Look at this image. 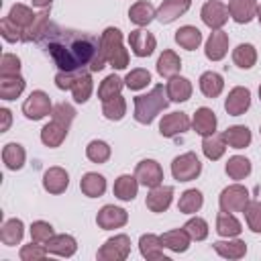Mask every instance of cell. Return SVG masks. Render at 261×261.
<instances>
[{
    "label": "cell",
    "mask_w": 261,
    "mask_h": 261,
    "mask_svg": "<svg viewBox=\"0 0 261 261\" xmlns=\"http://www.w3.org/2000/svg\"><path fill=\"white\" fill-rule=\"evenodd\" d=\"M47 49L59 67V71H100L106 65V59L100 51V41L84 33L61 31L47 43Z\"/></svg>",
    "instance_id": "1"
},
{
    "label": "cell",
    "mask_w": 261,
    "mask_h": 261,
    "mask_svg": "<svg viewBox=\"0 0 261 261\" xmlns=\"http://www.w3.org/2000/svg\"><path fill=\"white\" fill-rule=\"evenodd\" d=\"M167 92L161 84H157L149 94L135 96V120L141 124H151L159 112L167 108Z\"/></svg>",
    "instance_id": "2"
},
{
    "label": "cell",
    "mask_w": 261,
    "mask_h": 261,
    "mask_svg": "<svg viewBox=\"0 0 261 261\" xmlns=\"http://www.w3.org/2000/svg\"><path fill=\"white\" fill-rule=\"evenodd\" d=\"M100 51L108 65L114 69H124L128 65V51L122 47V33L116 27L104 29L100 37Z\"/></svg>",
    "instance_id": "3"
},
{
    "label": "cell",
    "mask_w": 261,
    "mask_h": 261,
    "mask_svg": "<svg viewBox=\"0 0 261 261\" xmlns=\"http://www.w3.org/2000/svg\"><path fill=\"white\" fill-rule=\"evenodd\" d=\"M200 171H202V163L198 155L192 151L181 153L171 161V175L177 181H192L200 175Z\"/></svg>",
    "instance_id": "4"
},
{
    "label": "cell",
    "mask_w": 261,
    "mask_h": 261,
    "mask_svg": "<svg viewBox=\"0 0 261 261\" xmlns=\"http://www.w3.org/2000/svg\"><path fill=\"white\" fill-rule=\"evenodd\" d=\"M130 255V239L126 234L110 237L96 253L98 261H124Z\"/></svg>",
    "instance_id": "5"
},
{
    "label": "cell",
    "mask_w": 261,
    "mask_h": 261,
    "mask_svg": "<svg viewBox=\"0 0 261 261\" xmlns=\"http://www.w3.org/2000/svg\"><path fill=\"white\" fill-rule=\"evenodd\" d=\"M249 202V190L241 184H232L220 192L218 204L222 212H243Z\"/></svg>",
    "instance_id": "6"
},
{
    "label": "cell",
    "mask_w": 261,
    "mask_h": 261,
    "mask_svg": "<svg viewBox=\"0 0 261 261\" xmlns=\"http://www.w3.org/2000/svg\"><path fill=\"white\" fill-rule=\"evenodd\" d=\"M53 106H51V100L49 96L43 92V90H35L29 94V98L24 100L22 104V114L29 118V120H41L45 118L47 114H51Z\"/></svg>",
    "instance_id": "7"
},
{
    "label": "cell",
    "mask_w": 261,
    "mask_h": 261,
    "mask_svg": "<svg viewBox=\"0 0 261 261\" xmlns=\"http://www.w3.org/2000/svg\"><path fill=\"white\" fill-rule=\"evenodd\" d=\"M200 16H202V22L208 29L220 31L228 20V6H224L218 0H208V2H204L202 10H200Z\"/></svg>",
    "instance_id": "8"
},
{
    "label": "cell",
    "mask_w": 261,
    "mask_h": 261,
    "mask_svg": "<svg viewBox=\"0 0 261 261\" xmlns=\"http://www.w3.org/2000/svg\"><path fill=\"white\" fill-rule=\"evenodd\" d=\"M135 177L139 179L141 186H145V188L151 190V188L161 186V181H163V169H161V165L155 159H143L135 167Z\"/></svg>",
    "instance_id": "9"
},
{
    "label": "cell",
    "mask_w": 261,
    "mask_h": 261,
    "mask_svg": "<svg viewBox=\"0 0 261 261\" xmlns=\"http://www.w3.org/2000/svg\"><path fill=\"white\" fill-rule=\"evenodd\" d=\"M128 222V212L124 208H118L114 204H106L98 210L96 216V224L102 230H112V228H120Z\"/></svg>",
    "instance_id": "10"
},
{
    "label": "cell",
    "mask_w": 261,
    "mask_h": 261,
    "mask_svg": "<svg viewBox=\"0 0 261 261\" xmlns=\"http://www.w3.org/2000/svg\"><path fill=\"white\" fill-rule=\"evenodd\" d=\"M190 126H192V120L188 118L186 112H169L161 118L159 133H161V137L171 139V137H177V135L186 133Z\"/></svg>",
    "instance_id": "11"
},
{
    "label": "cell",
    "mask_w": 261,
    "mask_h": 261,
    "mask_svg": "<svg viewBox=\"0 0 261 261\" xmlns=\"http://www.w3.org/2000/svg\"><path fill=\"white\" fill-rule=\"evenodd\" d=\"M251 106V92L249 88H243V86H237L228 92L226 100H224V110L226 114L230 116H241L249 110Z\"/></svg>",
    "instance_id": "12"
},
{
    "label": "cell",
    "mask_w": 261,
    "mask_h": 261,
    "mask_svg": "<svg viewBox=\"0 0 261 261\" xmlns=\"http://www.w3.org/2000/svg\"><path fill=\"white\" fill-rule=\"evenodd\" d=\"M128 45H130V49H133V53H135L137 57H149V55L155 51L157 41H155V37H153L149 31L137 29V31H130V35H128Z\"/></svg>",
    "instance_id": "13"
},
{
    "label": "cell",
    "mask_w": 261,
    "mask_h": 261,
    "mask_svg": "<svg viewBox=\"0 0 261 261\" xmlns=\"http://www.w3.org/2000/svg\"><path fill=\"white\" fill-rule=\"evenodd\" d=\"M257 0H228V14L234 22L247 24L257 16Z\"/></svg>",
    "instance_id": "14"
},
{
    "label": "cell",
    "mask_w": 261,
    "mask_h": 261,
    "mask_svg": "<svg viewBox=\"0 0 261 261\" xmlns=\"http://www.w3.org/2000/svg\"><path fill=\"white\" fill-rule=\"evenodd\" d=\"M192 6V0H163L161 6L157 8V20L163 24L173 22L175 18H179L181 14L188 12V8Z\"/></svg>",
    "instance_id": "15"
},
{
    "label": "cell",
    "mask_w": 261,
    "mask_h": 261,
    "mask_svg": "<svg viewBox=\"0 0 261 261\" xmlns=\"http://www.w3.org/2000/svg\"><path fill=\"white\" fill-rule=\"evenodd\" d=\"M37 16H39V14H35V12H33L29 6H24V4H14V6L10 8V12H8V18L22 31L24 43H29V31H31V27L35 24Z\"/></svg>",
    "instance_id": "16"
},
{
    "label": "cell",
    "mask_w": 261,
    "mask_h": 261,
    "mask_svg": "<svg viewBox=\"0 0 261 261\" xmlns=\"http://www.w3.org/2000/svg\"><path fill=\"white\" fill-rule=\"evenodd\" d=\"M171 200H173V188L171 186H157V188H151L145 204L151 212H165L169 208Z\"/></svg>",
    "instance_id": "17"
},
{
    "label": "cell",
    "mask_w": 261,
    "mask_h": 261,
    "mask_svg": "<svg viewBox=\"0 0 261 261\" xmlns=\"http://www.w3.org/2000/svg\"><path fill=\"white\" fill-rule=\"evenodd\" d=\"M69 186V175L63 167H49L43 175V188L49 194H63Z\"/></svg>",
    "instance_id": "18"
},
{
    "label": "cell",
    "mask_w": 261,
    "mask_h": 261,
    "mask_svg": "<svg viewBox=\"0 0 261 261\" xmlns=\"http://www.w3.org/2000/svg\"><path fill=\"white\" fill-rule=\"evenodd\" d=\"M228 51V35L224 31H212L208 41H206V47H204V53L210 61H220Z\"/></svg>",
    "instance_id": "19"
},
{
    "label": "cell",
    "mask_w": 261,
    "mask_h": 261,
    "mask_svg": "<svg viewBox=\"0 0 261 261\" xmlns=\"http://www.w3.org/2000/svg\"><path fill=\"white\" fill-rule=\"evenodd\" d=\"M192 82L184 75H173L169 77L167 86H165V92H167V98L171 102H186L192 98Z\"/></svg>",
    "instance_id": "20"
},
{
    "label": "cell",
    "mask_w": 261,
    "mask_h": 261,
    "mask_svg": "<svg viewBox=\"0 0 261 261\" xmlns=\"http://www.w3.org/2000/svg\"><path fill=\"white\" fill-rule=\"evenodd\" d=\"M139 251L141 255L147 259V261H167L165 255H163V243H161V237L153 234V232H147L139 239Z\"/></svg>",
    "instance_id": "21"
},
{
    "label": "cell",
    "mask_w": 261,
    "mask_h": 261,
    "mask_svg": "<svg viewBox=\"0 0 261 261\" xmlns=\"http://www.w3.org/2000/svg\"><path fill=\"white\" fill-rule=\"evenodd\" d=\"M47 251L51 255H59V257H71L77 251V241L71 234H53L47 243H45Z\"/></svg>",
    "instance_id": "22"
},
{
    "label": "cell",
    "mask_w": 261,
    "mask_h": 261,
    "mask_svg": "<svg viewBox=\"0 0 261 261\" xmlns=\"http://www.w3.org/2000/svg\"><path fill=\"white\" fill-rule=\"evenodd\" d=\"M216 124H218L216 114H214L210 108H206V106L198 108L196 114H194V118H192V126H194V130H196L198 135H202V137L214 135Z\"/></svg>",
    "instance_id": "23"
},
{
    "label": "cell",
    "mask_w": 261,
    "mask_h": 261,
    "mask_svg": "<svg viewBox=\"0 0 261 261\" xmlns=\"http://www.w3.org/2000/svg\"><path fill=\"white\" fill-rule=\"evenodd\" d=\"M112 192H114V196H116L118 200L130 202V200H135V196H137V192H139V179H137L135 175H128V173L118 175L116 181H114Z\"/></svg>",
    "instance_id": "24"
},
{
    "label": "cell",
    "mask_w": 261,
    "mask_h": 261,
    "mask_svg": "<svg viewBox=\"0 0 261 261\" xmlns=\"http://www.w3.org/2000/svg\"><path fill=\"white\" fill-rule=\"evenodd\" d=\"M155 16H157V10H155L153 4L147 2V0H139V2H135V4L128 8V18H130V22H135L137 27H147Z\"/></svg>",
    "instance_id": "25"
},
{
    "label": "cell",
    "mask_w": 261,
    "mask_h": 261,
    "mask_svg": "<svg viewBox=\"0 0 261 261\" xmlns=\"http://www.w3.org/2000/svg\"><path fill=\"white\" fill-rule=\"evenodd\" d=\"M80 190L88 198H100L106 192V179H104V175H100L96 171H88L80 179Z\"/></svg>",
    "instance_id": "26"
},
{
    "label": "cell",
    "mask_w": 261,
    "mask_h": 261,
    "mask_svg": "<svg viewBox=\"0 0 261 261\" xmlns=\"http://www.w3.org/2000/svg\"><path fill=\"white\" fill-rule=\"evenodd\" d=\"M179 69H181L179 55L171 49H165L157 59V73L163 75V77H173V75L179 73Z\"/></svg>",
    "instance_id": "27"
},
{
    "label": "cell",
    "mask_w": 261,
    "mask_h": 261,
    "mask_svg": "<svg viewBox=\"0 0 261 261\" xmlns=\"http://www.w3.org/2000/svg\"><path fill=\"white\" fill-rule=\"evenodd\" d=\"M224 143L232 149H245L251 145V130L245 126V124H234V126H228L224 133Z\"/></svg>",
    "instance_id": "28"
},
{
    "label": "cell",
    "mask_w": 261,
    "mask_h": 261,
    "mask_svg": "<svg viewBox=\"0 0 261 261\" xmlns=\"http://www.w3.org/2000/svg\"><path fill=\"white\" fill-rule=\"evenodd\" d=\"M22 234H24V224L22 220L18 218H8L2 228H0V241L6 245V247H14L22 241Z\"/></svg>",
    "instance_id": "29"
},
{
    "label": "cell",
    "mask_w": 261,
    "mask_h": 261,
    "mask_svg": "<svg viewBox=\"0 0 261 261\" xmlns=\"http://www.w3.org/2000/svg\"><path fill=\"white\" fill-rule=\"evenodd\" d=\"M190 241H192V239H190V234L186 232V228H175V230H167V232L161 234L163 247H167V249L173 251V253H184V251H188Z\"/></svg>",
    "instance_id": "30"
},
{
    "label": "cell",
    "mask_w": 261,
    "mask_h": 261,
    "mask_svg": "<svg viewBox=\"0 0 261 261\" xmlns=\"http://www.w3.org/2000/svg\"><path fill=\"white\" fill-rule=\"evenodd\" d=\"M92 90H94V84H92V75L90 71H77L75 80H73V86H71V94H73V100L77 104H84L88 102V98L92 96Z\"/></svg>",
    "instance_id": "31"
},
{
    "label": "cell",
    "mask_w": 261,
    "mask_h": 261,
    "mask_svg": "<svg viewBox=\"0 0 261 261\" xmlns=\"http://www.w3.org/2000/svg\"><path fill=\"white\" fill-rule=\"evenodd\" d=\"M175 43L181 47V49H188V51H194L200 47L202 43V33L200 29L192 27V24H186V27H179L175 31Z\"/></svg>",
    "instance_id": "32"
},
{
    "label": "cell",
    "mask_w": 261,
    "mask_h": 261,
    "mask_svg": "<svg viewBox=\"0 0 261 261\" xmlns=\"http://www.w3.org/2000/svg\"><path fill=\"white\" fill-rule=\"evenodd\" d=\"M200 92L206 96V98H216L220 96V92L224 90V80L220 73L216 71H204L200 75Z\"/></svg>",
    "instance_id": "33"
},
{
    "label": "cell",
    "mask_w": 261,
    "mask_h": 261,
    "mask_svg": "<svg viewBox=\"0 0 261 261\" xmlns=\"http://www.w3.org/2000/svg\"><path fill=\"white\" fill-rule=\"evenodd\" d=\"M212 247L224 259H243L247 255V245H245V241H239V239H234V241H230V239L228 241H216Z\"/></svg>",
    "instance_id": "34"
},
{
    "label": "cell",
    "mask_w": 261,
    "mask_h": 261,
    "mask_svg": "<svg viewBox=\"0 0 261 261\" xmlns=\"http://www.w3.org/2000/svg\"><path fill=\"white\" fill-rule=\"evenodd\" d=\"M67 130H69L67 126H63V124L51 120L49 124H45V126L41 128V141H43V145H47V147H59V145L65 141Z\"/></svg>",
    "instance_id": "35"
},
{
    "label": "cell",
    "mask_w": 261,
    "mask_h": 261,
    "mask_svg": "<svg viewBox=\"0 0 261 261\" xmlns=\"http://www.w3.org/2000/svg\"><path fill=\"white\" fill-rule=\"evenodd\" d=\"M24 159H27V153H24V147L18 145V143H6L4 149H2V161L8 169L16 171L24 165Z\"/></svg>",
    "instance_id": "36"
},
{
    "label": "cell",
    "mask_w": 261,
    "mask_h": 261,
    "mask_svg": "<svg viewBox=\"0 0 261 261\" xmlns=\"http://www.w3.org/2000/svg\"><path fill=\"white\" fill-rule=\"evenodd\" d=\"M241 230H243V226H241V222L234 218V214L220 210V214L216 216V232H218L220 237L232 239V237H239Z\"/></svg>",
    "instance_id": "37"
},
{
    "label": "cell",
    "mask_w": 261,
    "mask_h": 261,
    "mask_svg": "<svg viewBox=\"0 0 261 261\" xmlns=\"http://www.w3.org/2000/svg\"><path fill=\"white\" fill-rule=\"evenodd\" d=\"M232 61L241 69H251L257 63V49L251 43H241L232 49Z\"/></svg>",
    "instance_id": "38"
},
{
    "label": "cell",
    "mask_w": 261,
    "mask_h": 261,
    "mask_svg": "<svg viewBox=\"0 0 261 261\" xmlns=\"http://www.w3.org/2000/svg\"><path fill=\"white\" fill-rule=\"evenodd\" d=\"M24 80L18 75H0V98L2 100H14L22 94Z\"/></svg>",
    "instance_id": "39"
},
{
    "label": "cell",
    "mask_w": 261,
    "mask_h": 261,
    "mask_svg": "<svg viewBox=\"0 0 261 261\" xmlns=\"http://www.w3.org/2000/svg\"><path fill=\"white\" fill-rule=\"evenodd\" d=\"M224 171H226V175L230 179L241 181L251 173V161L247 157H243V155H232V157H228V161L224 165Z\"/></svg>",
    "instance_id": "40"
},
{
    "label": "cell",
    "mask_w": 261,
    "mask_h": 261,
    "mask_svg": "<svg viewBox=\"0 0 261 261\" xmlns=\"http://www.w3.org/2000/svg\"><path fill=\"white\" fill-rule=\"evenodd\" d=\"M226 151V143H224V137L222 135H208L204 137L202 141V153L206 155V159L210 161H218Z\"/></svg>",
    "instance_id": "41"
},
{
    "label": "cell",
    "mask_w": 261,
    "mask_h": 261,
    "mask_svg": "<svg viewBox=\"0 0 261 261\" xmlns=\"http://www.w3.org/2000/svg\"><path fill=\"white\" fill-rule=\"evenodd\" d=\"M202 204H204L202 192L192 188V190H186V192L179 196L177 210H179L181 214H194V212H198V210L202 208Z\"/></svg>",
    "instance_id": "42"
},
{
    "label": "cell",
    "mask_w": 261,
    "mask_h": 261,
    "mask_svg": "<svg viewBox=\"0 0 261 261\" xmlns=\"http://www.w3.org/2000/svg\"><path fill=\"white\" fill-rule=\"evenodd\" d=\"M122 86H124V82H122L116 73H110V75H106V77L100 82V86H98V98H100L102 102H104V100H110V98H114V96L120 94Z\"/></svg>",
    "instance_id": "43"
},
{
    "label": "cell",
    "mask_w": 261,
    "mask_h": 261,
    "mask_svg": "<svg viewBox=\"0 0 261 261\" xmlns=\"http://www.w3.org/2000/svg\"><path fill=\"white\" fill-rule=\"evenodd\" d=\"M102 114L108 120H120L126 114V100L120 94L110 98V100H104L102 102Z\"/></svg>",
    "instance_id": "44"
},
{
    "label": "cell",
    "mask_w": 261,
    "mask_h": 261,
    "mask_svg": "<svg viewBox=\"0 0 261 261\" xmlns=\"http://www.w3.org/2000/svg\"><path fill=\"white\" fill-rule=\"evenodd\" d=\"M110 153H112L110 151V145L104 143V141H98V139L90 141L88 147H86V157L92 163H106L110 159Z\"/></svg>",
    "instance_id": "45"
},
{
    "label": "cell",
    "mask_w": 261,
    "mask_h": 261,
    "mask_svg": "<svg viewBox=\"0 0 261 261\" xmlns=\"http://www.w3.org/2000/svg\"><path fill=\"white\" fill-rule=\"evenodd\" d=\"M245 220H247V226L253 230V232H261V202L259 200H249L245 210Z\"/></svg>",
    "instance_id": "46"
},
{
    "label": "cell",
    "mask_w": 261,
    "mask_h": 261,
    "mask_svg": "<svg viewBox=\"0 0 261 261\" xmlns=\"http://www.w3.org/2000/svg\"><path fill=\"white\" fill-rule=\"evenodd\" d=\"M151 84V73L143 67H137V69H130L124 77V86L130 88V90H143Z\"/></svg>",
    "instance_id": "47"
},
{
    "label": "cell",
    "mask_w": 261,
    "mask_h": 261,
    "mask_svg": "<svg viewBox=\"0 0 261 261\" xmlns=\"http://www.w3.org/2000/svg\"><path fill=\"white\" fill-rule=\"evenodd\" d=\"M184 228H186V232L190 234L192 241H204V239L208 237V222H206L204 218H200V216L190 218V220L184 224Z\"/></svg>",
    "instance_id": "48"
},
{
    "label": "cell",
    "mask_w": 261,
    "mask_h": 261,
    "mask_svg": "<svg viewBox=\"0 0 261 261\" xmlns=\"http://www.w3.org/2000/svg\"><path fill=\"white\" fill-rule=\"evenodd\" d=\"M51 118H53L55 122H59V124H63V126L69 128L71 120L75 118V110H73L71 104H67V102H59V104L53 106V110H51Z\"/></svg>",
    "instance_id": "49"
},
{
    "label": "cell",
    "mask_w": 261,
    "mask_h": 261,
    "mask_svg": "<svg viewBox=\"0 0 261 261\" xmlns=\"http://www.w3.org/2000/svg\"><path fill=\"white\" fill-rule=\"evenodd\" d=\"M47 247L43 245V243H35V241H31V245H24L22 249H20V253H18V257L22 259V261H41V259H45L47 257Z\"/></svg>",
    "instance_id": "50"
},
{
    "label": "cell",
    "mask_w": 261,
    "mask_h": 261,
    "mask_svg": "<svg viewBox=\"0 0 261 261\" xmlns=\"http://www.w3.org/2000/svg\"><path fill=\"white\" fill-rule=\"evenodd\" d=\"M0 35H2L4 41H8V43H24L22 31H20L8 16H4V18L0 20Z\"/></svg>",
    "instance_id": "51"
},
{
    "label": "cell",
    "mask_w": 261,
    "mask_h": 261,
    "mask_svg": "<svg viewBox=\"0 0 261 261\" xmlns=\"http://www.w3.org/2000/svg\"><path fill=\"white\" fill-rule=\"evenodd\" d=\"M53 234H55L53 226L49 222H45V220H35L31 224V241H35V243H43L45 245Z\"/></svg>",
    "instance_id": "52"
},
{
    "label": "cell",
    "mask_w": 261,
    "mask_h": 261,
    "mask_svg": "<svg viewBox=\"0 0 261 261\" xmlns=\"http://www.w3.org/2000/svg\"><path fill=\"white\" fill-rule=\"evenodd\" d=\"M20 71V59L12 53H4L0 59V75H18Z\"/></svg>",
    "instance_id": "53"
},
{
    "label": "cell",
    "mask_w": 261,
    "mask_h": 261,
    "mask_svg": "<svg viewBox=\"0 0 261 261\" xmlns=\"http://www.w3.org/2000/svg\"><path fill=\"white\" fill-rule=\"evenodd\" d=\"M75 75H77V71H57V75H55V86H57L59 90H71Z\"/></svg>",
    "instance_id": "54"
},
{
    "label": "cell",
    "mask_w": 261,
    "mask_h": 261,
    "mask_svg": "<svg viewBox=\"0 0 261 261\" xmlns=\"http://www.w3.org/2000/svg\"><path fill=\"white\" fill-rule=\"evenodd\" d=\"M0 118H2V124H0V133H6L10 128V122H12V112L8 108H0Z\"/></svg>",
    "instance_id": "55"
},
{
    "label": "cell",
    "mask_w": 261,
    "mask_h": 261,
    "mask_svg": "<svg viewBox=\"0 0 261 261\" xmlns=\"http://www.w3.org/2000/svg\"><path fill=\"white\" fill-rule=\"evenodd\" d=\"M33 2V6H39V8H47L53 0H31Z\"/></svg>",
    "instance_id": "56"
},
{
    "label": "cell",
    "mask_w": 261,
    "mask_h": 261,
    "mask_svg": "<svg viewBox=\"0 0 261 261\" xmlns=\"http://www.w3.org/2000/svg\"><path fill=\"white\" fill-rule=\"evenodd\" d=\"M257 20L261 22V4H259V8H257Z\"/></svg>",
    "instance_id": "57"
},
{
    "label": "cell",
    "mask_w": 261,
    "mask_h": 261,
    "mask_svg": "<svg viewBox=\"0 0 261 261\" xmlns=\"http://www.w3.org/2000/svg\"><path fill=\"white\" fill-rule=\"evenodd\" d=\"M259 98H261V86H259Z\"/></svg>",
    "instance_id": "58"
},
{
    "label": "cell",
    "mask_w": 261,
    "mask_h": 261,
    "mask_svg": "<svg viewBox=\"0 0 261 261\" xmlns=\"http://www.w3.org/2000/svg\"><path fill=\"white\" fill-rule=\"evenodd\" d=\"M259 133H261V128H259Z\"/></svg>",
    "instance_id": "59"
}]
</instances>
